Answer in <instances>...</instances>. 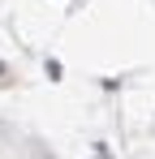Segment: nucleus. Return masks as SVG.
Listing matches in <instances>:
<instances>
[{
    "mask_svg": "<svg viewBox=\"0 0 155 159\" xmlns=\"http://www.w3.org/2000/svg\"><path fill=\"white\" fill-rule=\"evenodd\" d=\"M0 73H4V65H0Z\"/></svg>",
    "mask_w": 155,
    "mask_h": 159,
    "instance_id": "nucleus-1",
    "label": "nucleus"
}]
</instances>
